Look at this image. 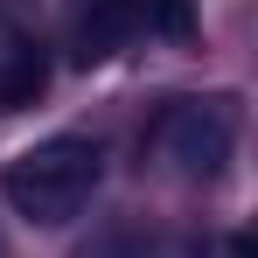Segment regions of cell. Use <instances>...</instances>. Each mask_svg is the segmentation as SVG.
<instances>
[{
    "label": "cell",
    "instance_id": "obj_3",
    "mask_svg": "<svg viewBox=\"0 0 258 258\" xmlns=\"http://www.w3.org/2000/svg\"><path fill=\"white\" fill-rule=\"evenodd\" d=\"M42 84H49V63H42V49H35V35H21V28L0 14V112L35 105Z\"/></svg>",
    "mask_w": 258,
    "mask_h": 258
},
{
    "label": "cell",
    "instance_id": "obj_5",
    "mask_svg": "<svg viewBox=\"0 0 258 258\" xmlns=\"http://www.w3.org/2000/svg\"><path fill=\"white\" fill-rule=\"evenodd\" d=\"M147 28H161V35H188V28H196V7H188V0H147Z\"/></svg>",
    "mask_w": 258,
    "mask_h": 258
},
{
    "label": "cell",
    "instance_id": "obj_6",
    "mask_svg": "<svg viewBox=\"0 0 258 258\" xmlns=\"http://www.w3.org/2000/svg\"><path fill=\"white\" fill-rule=\"evenodd\" d=\"M216 258H251V244H244V237H223V244H216Z\"/></svg>",
    "mask_w": 258,
    "mask_h": 258
},
{
    "label": "cell",
    "instance_id": "obj_4",
    "mask_svg": "<svg viewBox=\"0 0 258 258\" xmlns=\"http://www.w3.org/2000/svg\"><path fill=\"white\" fill-rule=\"evenodd\" d=\"M140 21H147V0H98V14L77 28V56H84V63H105Z\"/></svg>",
    "mask_w": 258,
    "mask_h": 258
},
{
    "label": "cell",
    "instance_id": "obj_2",
    "mask_svg": "<svg viewBox=\"0 0 258 258\" xmlns=\"http://www.w3.org/2000/svg\"><path fill=\"white\" fill-rule=\"evenodd\" d=\"M230 140H237V119L223 105H174L168 119H161V154L188 181H210L230 161Z\"/></svg>",
    "mask_w": 258,
    "mask_h": 258
},
{
    "label": "cell",
    "instance_id": "obj_1",
    "mask_svg": "<svg viewBox=\"0 0 258 258\" xmlns=\"http://www.w3.org/2000/svg\"><path fill=\"white\" fill-rule=\"evenodd\" d=\"M98 174H105V154H98L91 140H77V133H56V140L21 147V154L0 168V196L14 203V216L56 230V223H70V216L91 203Z\"/></svg>",
    "mask_w": 258,
    "mask_h": 258
}]
</instances>
